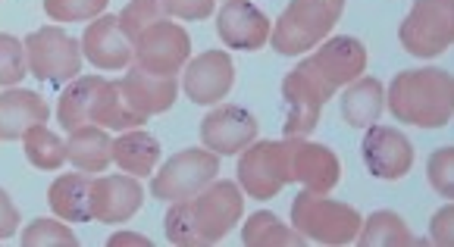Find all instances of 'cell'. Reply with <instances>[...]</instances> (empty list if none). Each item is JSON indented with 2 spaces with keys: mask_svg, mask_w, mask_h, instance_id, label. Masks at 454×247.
Listing matches in <instances>:
<instances>
[{
  "mask_svg": "<svg viewBox=\"0 0 454 247\" xmlns=\"http://www.w3.org/2000/svg\"><path fill=\"white\" fill-rule=\"evenodd\" d=\"M245 213V197L235 181L214 179L207 188L188 201L169 204L163 232L169 244L182 247H207L223 241Z\"/></svg>",
  "mask_w": 454,
  "mask_h": 247,
  "instance_id": "6da1fadb",
  "label": "cell"
},
{
  "mask_svg": "<svg viewBox=\"0 0 454 247\" xmlns=\"http://www.w3.org/2000/svg\"><path fill=\"white\" fill-rule=\"evenodd\" d=\"M386 107L401 126L445 128L454 113V81L448 69H404L392 79Z\"/></svg>",
  "mask_w": 454,
  "mask_h": 247,
  "instance_id": "7a4b0ae2",
  "label": "cell"
},
{
  "mask_svg": "<svg viewBox=\"0 0 454 247\" xmlns=\"http://www.w3.org/2000/svg\"><path fill=\"white\" fill-rule=\"evenodd\" d=\"M345 0H288L286 13L270 28V44L282 57H301L314 50L339 26Z\"/></svg>",
  "mask_w": 454,
  "mask_h": 247,
  "instance_id": "3957f363",
  "label": "cell"
},
{
  "mask_svg": "<svg viewBox=\"0 0 454 247\" xmlns=\"http://www.w3.org/2000/svg\"><path fill=\"white\" fill-rule=\"evenodd\" d=\"M364 216L351 204L333 201L323 191H304L292 201V228L317 244H351L361 232Z\"/></svg>",
  "mask_w": 454,
  "mask_h": 247,
  "instance_id": "277c9868",
  "label": "cell"
},
{
  "mask_svg": "<svg viewBox=\"0 0 454 247\" xmlns=\"http://www.w3.org/2000/svg\"><path fill=\"white\" fill-rule=\"evenodd\" d=\"M398 41L420 60L445 54L454 41V0H414L398 26Z\"/></svg>",
  "mask_w": 454,
  "mask_h": 247,
  "instance_id": "5b68a950",
  "label": "cell"
},
{
  "mask_svg": "<svg viewBox=\"0 0 454 247\" xmlns=\"http://www.w3.org/2000/svg\"><path fill=\"white\" fill-rule=\"evenodd\" d=\"M26 63L38 81L69 85L82 75V41L57 26L38 28L26 38Z\"/></svg>",
  "mask_w": 454,
  "mask_h": 247,
  "instance_id": "8992f818",
  "label": "cell"
},
{
  "mask_svg": "<svg viewBox=\"0 0 454 247\" xmlns=\"http://www.w3.org/2000/svg\"><path fill=\"white\" fill-rule=\"evenodd\" d=\"M220 175V157L214 151H200V147H188L179 151L173 160H167L160 166V173L151 179V194L157 201H188L194 194H200L210 181Z\"/></svg>",
  "mask_w": 454,
  "mask_h": 247,
  "instance_id": "52a82bcc",
  "label": "cell"
},
{
  "mask_svg": "<svg viewBox=\"0 0 454 247\" xmlns=\"http://www.w3.org/2000/svg\"><path fill=\"white\" fill-rule=\"evenodd\" d=\"M292 181L286 141H251L239 157V188L254 201H273Z\"/></svg>",
  "mask_w": 454,
  "mask_h": 247,
  "instance_id": "ba28073f",
  "label": "cell"
},
{
  "mask_svg": "<svg viewBox=\"0 0 454 247\" xmlns=\"http://www.w3.org/2000/svg\"><path fill=\"white\" fill-rule=\"evenodd\" d=\"M282 101H286V120H282L286 138H308L320 126V113L326 101H333V91L304 63H298L282 79Z\"/></svg>",
  "mask_w": 454,
  "mask_h": 247,
  "instance_id": "9c48e42d",
  "label": "cell"
},
{
  "mask_svg": "<svg viewBox=\"0 0 454 247\" xmlns=\"http://www.w3.org/2000/svg\"><path fill=\"white\" fill-rule=\"evenodd\" d=\"M192 57V38L169 19L154 22L135 38V66L154 75H176Z\"/></svg>",
  "mask_w": 454,
  "mask_h": 247,
  "instance_id": "30bf717a",
  "label": "cell"
},
{
  "mask_svg": "<svg viewBox=\"0 0 454 247\" xmlns=\"http://www.w3.org/2000/svg\"><path fill=\"white\" fill-rule=\"evenodd\" d=\"M301 63L335 94L339 88L351 85V81L364 75V69H367V47L357 38H351V35H339V38L320 41L314 47V54L304 57Z\"/></svg>",
  "mask_w": 454,
  "mask_h": 247,
  "instance_id": "8fae6325",
  "label": "cell"
},
{
  "mask_svg": "<svg viewBox=\"0 0 454 247\" xmlns=\"http://www.w3.org/2000/svg\"><path fill=\"white\" fill-rule=\"evenodd\" d=\"M361 154L367 173L382 181L404 179L414 166V144L408 141V135H401L398 128L380 126V122L367 128Z\"/></svg>",
  "mask_w": 454,
  "mask_h": 247,
  "instance_id": "7c38bea8",
  "label": "cell"
},
{
  "mask_svg": "<svg viewBox=\"0 0 454 247\" xmlns=\"http://www.w3.org/2000/svg\"><path fill=\"white\" fill-rule=\"evenodd\" d=\"M257 132H261L257 116L251 110L239 107V104L216 107L214 113H207L200 120V141L216 157L241 154L251 141H257Z\"/></svg>",
  "mask_w": 454,
  "mask_h": 247,
  "instance_id": "4fadbf2b",
  "label": "cell"
},
{
  "mask_svg": "<svg viewBox=\"0 0 454 247\" xmlns=\"http://www.w3.org/2000/svg\"><path fill=\"white\" fill-rule=\"evenodd\" d=\"M235 85V63L226 50H204L185 63V75H182V91L188 94V101L194 104H220L226 101V94Z\"/></svg>",
  "mask_w": 454,
  "mask_h": 247,
  "instance_id": "5bb4252c",
  "label": "cell"
},
{
  "mask_svg": "<svg viewBox=\"0 0 454 247\" xmlns=\"http://www.w3.org/2000/svg\"><path fill=\"white\" fill-rule=\"evenodd\" d=\"M145 204V188L135 175H100L91 179V220L104 226H122Z\"/></svg>",
  "mask_w": 454,
  "mask_h": 247,
  "instance_id": "9a60e30c",
  "label": "cell"
},
{
  "mask_svg": "<svg viewBox=\"0 0 454 247\" xmlns=\"http://www.w3.org/2000/svg\"><path fill=\"white\" fill-rule=\"evenodd\" d=\"M270 28H273V22L251 0H226L216 13V35L229 50L254 54L270 41Z\"/></svg>",
  "mask_w": 454,
  "mask_h": 247,
  "instance_id": "2e32d148",
  "label": "cell"
},
{
  "mask_svg": "<svg viewBox=\"0 0 454 247\" xmlns=\"http://www.w3.org/2000/svg\"><path fill=\"white\" fill-rule=\"evenodd\" d=\"M82 57L91 66L104 69V73H120L129 69L135 60V44L126 38V32L120 28L116 16L100 13L98 19H91V26L82 35Z\"/></svg>",
  "mask_w": 454,
  "mask_h": 247,
  "instance_id": "e0dca14e",
  "label": "cell"
},
{
  "mask_svg": "<svg viewBox=\"0 0 454 247\" xmlns=\"http://www.w3.org/2000/svg\"><path fill=\"white\" fill-rule=\"evenodd\" d=\"M288 169L292 181H301L308 191L329 194L341 179L339 157L326 144H314L308 138H288Z\"/></svg>",
  "mask_w": 454,
  "mask_h": 247,
  "instance_id": "ac0fdd59",
  "label": "cell"
},
{
  "mask_svg": "<svg viewBox=\"0 0 454 247\" xmlns=\"http://www.w3.org/2000/svg\"><path fill=\"white\" fill-rule=\"evenodd\" d=\"M122 91H126L129 104H132L135 113H141L145 120L157 113H167L176 104V94H179V81L176 75H154L141 66H129L126 75L120 79Z\"/></svg>",
  "mask_w": 454,
  "mask_h": 247,
  "instance_id": "d6986e66",
  "label": "cell"
},
{
  "mask_svg": "<svg viewBox=\"0 0 454 247\" xmlns=\"http://www.w3.org/2000/svg\"><path fill=\"white\" fill-rule=\"evenodd\" d=\"M51 110L44 97L28 88H10L0 94V141H20L32 126H44Z\"/></svg>",
  "mask_w": 454,
  "mask_h": 247,
  "instance_id": "ffe728a7",
  "label": "cell"
},
{
  "mask_svg": "<svg viewBox=\"0 0 454 247\" xmlns=\"http://www.w3.org/2000/svg\"><path fill=\"white\" fill-rule=\"evenodd\" d=\"M386 110V88L373 75H361L341 94V116L351 128H370Z\"/></svg>",
  "mask_w": 454,
  "mask_h": 247,
  "instance_id": "44dd1931",
  "label": "cell"
},
{
  "mask_svg": "<svg viewBox=\"0 0 454 247\" xmlns=\"http://www.w3.org/2000/svg\"><path fill=\"white\" fill-rule=\"evenodd\" d=\"M47 204L63 222H88L91 220V175L73 173L54 179L47 188Z\"/></svg>",
  "mask_w": 454,
  "mask_h": 247,
  "instance_id": "7402d4cb",
  "label": "cell"
},
{
  "mask_svg": "<svg viewBox=\"0 0 454 247\" xmlns=\"http://www.w3.org/2000/svg\"><path fill=\"white\" fill-rule=\"evenodd\" d=\"M67 157L79 173H104L114 163V138L100 126H82L69 132Z\"/></svg>",
  "mask_w": 454,
  "mask_h": 247,
  "instance_id": "603a6c76",
  "label": "cell"
},
{
  "mask_svg": "<svg viewBox=\"0 0 454 247\" xmlns=\"http://www.w3.org/2000/svg\"><path fill=\"white\" fill-rule=\"evenodd\" d=\"M160 141L154 135L141 132V128H129L114 141V163L126 175H135V179L154 173V166L160 163Z\"/></svg>",
  "mask_w": 454,
  "mask_h": 247,
  "instance_id": "cb8c5ba5",
  "label": "cell"
},
{
  "mask_svg": "<svg viewBox=\"0 0 454 247\" xmlns=\"http://www.w3.org/2000/svg\"><path fill=\"white\" fill-rule=\"evenodd\" d=\"M145 116L135 113L129 104L126 91L120 81H100L98 94H94V110H91V126L100 128H116V132H129L135 126H145Z\"/></svg>",
  "mask_w": 454,
  "mask_h": 247,
  "instance_id": "d4e9b609",
  "label": "cell"
},
{
  "mask_svg": "<svg viewBox=\"0 0 454 247\" xmlns=\"http://www.w3.org/2000/svg\"><path fill=\"white\" fill-rule=\"evenodd\" d=\"M241 241L247 247H304V235L294 232L292 226L279 220L270 210H257L247 216V222L241 226Z\"/></svg>",
  "mask_w": 454,
  "mask_h": 247,
  "instance_id": "484cf974",
  "label": "cell"
},
{
  "mask_svg": "<svg viewBox=\"0 0 454 247\" xmlns=\"http://www.w3.org/2000/svg\"><path fill=\"white\" fill-rule=\"evenodd\" d=\"M100 75H82L73 79V85L63 91L60 107H57V120L67 132H75L82 126H91V110H94V94L100 88Z\"/></svg>",
  "mask_w": 454,
  "mask_h": 247,
  "instance_id": "4316f807",
  "label": "cell"
},
{
  "mask_svg": "<svg viewBox=\"0 0 454 247\" xmlns=\"http://www.w3.org/2000/svg\"><path fill=\"white\" fill-rule=\"evenodd\" d=\"M357 244L361 247H411L417 244L414 232L398 213L392 210H380V213L367 216L361 222V232H357Z\"/></svg>",
  "mask_w": 454,
  "mask_h": 247,
  "instance_id": "83f0119b",
  "label": "cell"
},
{
  "mask_svg": "<svg viewBox=\"0 0 454 247\" xmlns=\"http://www.w3.org/2000/svg\"><path fill=\"white\" fill-rule=\"evenodd\" d=\"M22 147H26V160L32 163L35 169H60L67 157V141H60L47 126H32L26 135H22Z\"/></svg>",
  "mask_w": 454,
  "mask_h": 247,
  "instance_id": "f1b7e54d",
  "label": "cell"
},
{
  "mask_svg": "<svg viewBox=\"0 0 454 247\" xmlns=\"http://www.w3.org/2000/svg\"><path fill=\"white\" fill-rule=\"evenodd\" d=\"M22 244L26 247H75L79 238L69 226H63V220H32L22 232Z\"/></svg>",
  "mask_w": 454,
  "mask_h": 247,
  "instance_id": "f546056e",
  "label": "cell"
},
{
  "mask_svg": "<svg viewBox=\"0 0 454 247\" xmlns=\"http://www.w3.org/2000/svg\"><path fill=\"white\" fill-rule=\"evenodd\" d=\"M163 4L160 0H129L126 10H122L116 19H120V28L126 32V38L135 44V38H138L145 28H151L154 22L163 19Z\"/></svg>",
  "mask_w": 454,
  "mask_h": 247,
  "instance_id": "4dcf8cb0",
  "label": "cell"
},
{
  "mask_svg": "<svg viewBox=\"0 0 454 247\" xmlns=\"http://www.w3.org/2000/svg\"><path fill=\"white\" fill-rule=\"evenodd\" d=\"M26 44L13 35L0 32V88H13L26 79Z\"/></svg>",
  "mask_w": 454,
  "mask_h": 247,
  "instance_id": "1f68e13d",
  "label": "cell"
},
{
  "mask_svg": "<svg viewBox=\"0 0 454 247\" xmlns=\"http://www.w3.org/2000/svg\"><path fill=\"white\" fill-rule=\"evenodd\" d=\"M107 7L110 0H44V13L54 22H91Z\"/></svg>",
  "mask_w": 454,
  "mask_h": 247,
  "instance_id": "d6a6232c",
  "label": "cell"
},
{
  "mask_svg": "<svg viewBox=\"0 0 454 247\" xmlns=\"http://www.w3.org/2000/svg\"><path fill=\"white\" fill-rule=\"evenodd\" d=\"M427 179L445 201H454V147H439V151L429 157Z\"/></svg>",
  "mask_w": 454,
  "mask_h": 247,
  "instance_id": "836d02e7",
  "label": "cell"
},
{
  "mask_svg": "<svg viewBox=\"0 0 454 247\" xmlns=\"http://www.w3.org/2000/svg\"><path fill=\"white\" fill-rule=\"evenodd\" d=\"M160 4H163V13L185 22L207 19L216 7V0H160Z\"/></svg>",
  "mask_w": 454,
  "mask_h": 247,
  "instance_id": "e575fe53",
  "label": "cell"
},
{
  "mask_svg": "<svg viewBox=\"0 0 454 247\" xmlns=\"http://www.w3.org/2000/svg\"><path fill=\"white\" fill-rule=\"evenodd\" d=\"M429 241L439 247H448L454 241V207L451 204H445V207L433 216V222H429Z\"/></svg>",
  "mask_w": 454,
  "mask_h": 247,
  "instance_id": "d590c367",
  "label": "cell"
},
{
  "mask_svg": "<svg viewBox=\"0 0 454 247\" xmlns=\"http://www.w3.org/2000/svg\"><path fill=\"white\" fill-rule=\"evenodd\" d=\"M16 232H20V210L10 201V194L0 188V241L13 238Z\"/></svg>",
  "mask_w": 454,
  "mask_h": 247,
  "instance_id": "8d00e7d4",
  "label": "cell"
},
{
  "mask_svg": "<svg viewBox=\"0 0 454 247\" xmlns=\"http://www.w3.org/2000/svg\"><path fill=\"white\" fill-rule=\"evenodd\" d=\"M120 244L151 247V238H145V235H135V232H116L114 238H110V247H120Z\"/></svg>",
  "mask_w": 454,
  "mask_h": 247,
  "instance_id": "74e56055",
  "label": "cell"
}]
</instances>
